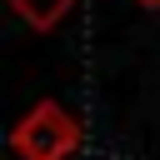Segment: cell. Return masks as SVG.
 <instances>
[{
  "label": "cell",
  "instance_id": "cell-1",
  "mask_svg": "<svg viewBox=\"0 0 160 160\" xmlns=\"http://www.w3.org/2000/svg\"><path fill=\"white\" fill-rule=\"evenodd\" d=\"M85 140V125L60 105V100H40L30 105L15 130H10V150L20 160H70Z\"/></svg>",
  "mask_w": 160,
  "mask_h": 160
},
{
  "label": "cell",
  "instance_id": "cell-2",
  "mask_svg": "<svg viewBox=\"0 0 160 160\" xmlns=\"http://www.w3.org/2000/svg\"><path fill=\"white\" fill-rule=\"evenodd\" d=\"M70 5H75V0H10L15 20H20V25H30L35 35H50L55 25H65Z\"/></svg>",
  "mask_w": 160,
  "mask_h": 160
},
{
  "label": "cell",
  "instance_id": "cell-3",
  "mask_svg": "<svg viewBox=\"0 0 160 160\" xmlns=\"http://www.w3.org/2000/svg\"><path fill=\"white\" fill-rule=\"evenodd\" d=\"M135 5H145V10H160V0H135Z\"/></svg>",
  "mask_w": 160,
  "mask_h": 160
}]
</instances>
